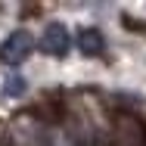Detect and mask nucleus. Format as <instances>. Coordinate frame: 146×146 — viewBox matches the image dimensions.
<instances>
[{
  "mask_svg": "<svg viewBox=\"0 0 146 146\" xmlns=\"http://www.w3.org/2000/svg\"><path fill=\"white\" fill-rule=\"evenodd\" d=\"M78 47H81L84 56H100L106 50V40H103L100 28H81L78 31Z\"/></svg>",
  "mask_w": 146,
  "mask_h": 146,
  "instance_id": "nucleus-4",
  "label": "nucleus"
},
{
  "mask_svg": "<svg viewBox=\"0 0 146 146\" xmlns=\"http://www.w3.org/2000/svg\"><path fill=\"white\" fill-rule=\"evenodd\" d=\"M31 53V37L28 31H13L3 44H0V62L3 65H19V62H25Z\"/></svg>",
  "mask_w": 146,
  "mask_h": 146,
  "instance_id": "nucleus-2",
  "label": "nucleus"
},
{
  "mask_svg": "<svg viewBox=\"0 0 146 146\" xmlns=\"http://www.w3.org/2000/svg\"><path fill=\"white\" fill-rule=\"evenodd\" d=\"M68 47H72L68 28H65V25H59V22L47 25L44 37H40V50H44V53H50V56H65V53H68Z\"/></svg>",
  "mask_w": 146,
  "mask_h": 146,
  "instance_id": "nucleus-3",
  "label": "nucleus"
},
{
  "mask_svg": "<svg viewBox=\"0 0 146 146\" xmlns=\"http://www.w3.org/2000/svg\"><path fill=\"white\" fill-rule=\"evenodd\" d=\"M22 90H25V81H22V78H9V81L3 84V93H9V96L22 93Z\"/></svg>",
  "mask_w": 146,
  "mask_h": 146,
  "instance_id": "nucleus-5",
  "label": "nucleus"
},
{
  "mask_svg": "<svg viewBox=\"0 0 146 146\" xmlns=\"http://www.w3.org/2000/svg\"><path fill=\"white\" fill-rule=\"evenodd\" d=\"M109 146H146V127L134 115H118Z\"/></svg>",
  "mask_w": 146,
  "mask_h": 146,
  "instance_id": "nucleus-1",
  "label": "nucleus"
}]
</instances>
